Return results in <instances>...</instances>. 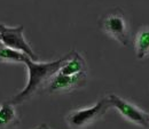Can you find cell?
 <instances>
[{"label": "cell", "mask_w": 149, "mask_h": 129, "mask_svg": "<svg viewBox=\"0 0 149 129\" xmlns=\"http://www.w3.org/2000/svg\"><path fill=\"white\" fill-rule=\"evenodd\" d=\"M0 41L9 48L22 52L29 56L31 59L37 61V56L35 55L31 46L26 42L23 36V26L17 28H8L0 23Z\"/></svg>", "instance_id": "4"}, {"label": "cell", "mask_w": 149, "mask_h": 129, "mask_svg": "<svg viewBox=\"0 0 149 129\" xmlns=\"http://www.w3.org/2000/svg\"><path fill=\"white\" fill-rule=\"evenodd\" d=\"M65 56L53 62H47V63H37L36 61L31 59L29 56H25L24 58V64L28 68L29 72V79L25 88L19 92L16 96H14L10 102L14 105L21 104L25 101H28L31 96H33L36 92L42 88L45 85L49 82V80L56 74V72L60 70Z\"/></svg>", "instance_id": "1"}, {"label": "cell", "mask_w": 149, "mask_h": 129, "mask_svg": "<svg viewBox=\"0 0 149 129\" xmlns=\"http://www.w3.org/2000/svg\"><path fill=\"white\" fill-rule=\"evenodd\" d=\"M86 70H87V68H86L85 59L77 52L72 50L71 53L65 55V58H64V61H63V63H62V65L57 72L71 75V74L80 73V72H86Z\"/></svg>", "instance_id": "7"}, {"label": "cell", "mask_w": 149, "mask_h": 129, "mask_svg": "<svg viewBox=\"0 0 149 129\" xmlns=\"http://www.w3.org/2000/svg\"><path fill=\"white\" fill-rule=\"evenodd\" d=\"M147 118H148V125H149V113H147Z\"/></svg>", "instance_id": "12"}, {"label": "cell", "mask_w": 149, "mask_h": 129, "mask_svg": "<svg viewBox=\"0 0 149 129\" xmlns=\"http://www.w3.org/2000/svg\"><path fill=\"white\" fill-rule=\"evenodd\" d=\"M26 54L15 50L9 47H0V62H14V63H23Z\"/></svg>", "instance_id": "10"}, {"label": "cell", "mask_w": 149, "mask_h": 129, "mask_svg": "<svg viewBox=\"0 0 149 129\" xmlns=\"http://www.w3.org/2000/svg\"><path fill=\"white\" fill-rule=\"evenodd\" d=\"M100 26L108 36L117 40L122 46H127L130 43V31L122 10L113 9L107 13L100 21Z\"/></svg>", "instance_id": "3"}, {"label": "cell", "mask_w": 149, "mask_h": 129, "mask_svg": "<svg viewBox=\"0 0 149 129\" xmlns=\"http://www.w3.org/2000/svg\"><path fill=\"white\" fill-rule=\"evenodd\" d=\"M86 78H87L86 72H80L71 75L56 72L55 75L47 83V90L51 94L71 92L84 86L86 82Z\"/></svg>", "instance_id": "6"}, {"label": "cell", "mask_w": 149, "mask_h": 129, "mask_svg": "<svg viewBox=\"0 0 149 129\" xmlns=\"http://www.w3.org/2000/svg\"><path fill=\"white\" fill-rule=\"evenodd\" d=\"M108 97L111 103V106L118 111L123 118H125L126 120H129L135 125H139L142 127H149L147 112H143L141 109L135 106L134 104L123 99L122 97H119L115 94L109 95Z\"/></svg>", "instance_id": "5"}, {"label": "cell", "mask_w": 149, "mask_h": 129, "mask_svg": "<svg viewBox=\"0 0 149 129\" xmlns=\"http://www.w3.org/2000/svg\"><path fill=\"white\" fill-rule=\"evenodd\" d=\"M17 123L19 118L14 104L10 101H6L0 104V129H7Z\"/></svg>", "instance_id": "8"}, {"label": "cell", "mask_w": 149, "mask_h": 129, "mask_svg": "<svg viewBox=\"0 0 149 129\" xmlns=\"http://www.w3.org/2000/svg\"><path fill=\"white\" fill-rule=\"evenodd\" d=\"M36 129H51L47 125H40L39 127H37Z\"/></svg>", "instance_id": "11"}, {"label": "cell", "mask_w": 149, "mask_h": 129, "mask_svg": "<svg viewBox=\"0 0 149 129\" xmlns=\"http://www.w3.org/2000/svg\"><path fill=\"white\" fill-rule=\"evenodd\" d=\"M135 53L139 59H142L149 55V28H142L136 33L134 40Z\"/></svg>", "instance_id": "9"}, {"label": "cell", "mask_w": 149, "mask_h": 129, "mask_svg": "<svg viewBox=\"0 0 149 129\" xmlns=\"http://www.w3.org/2000/svg\"><path fill=\"white\" fill-rule=\"evenodd\" d=\"M110 108H111V103L109 101V97L102 98L91 108L70 112L67 117V123L72 129L86 128L87 126L92 125L96 120L102 118Z\"/></svg>", "instance_id": "2"}]
</instances>
